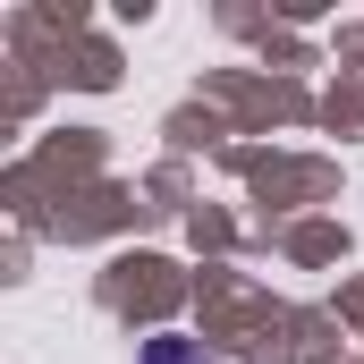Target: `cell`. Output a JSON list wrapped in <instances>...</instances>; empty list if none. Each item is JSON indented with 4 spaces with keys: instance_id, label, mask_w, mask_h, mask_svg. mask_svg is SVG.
Listing matches in <instances>:
<instances>
[{
    "instance_id": "6da1fadb",
    "label": "cell",
    "mask_w": 364,
    "mask_h": 364,
    "mask_svg": "<svg viewBox=\"0 0 364 364\" xmlns=\"http://www.w3.org/2000/svg\"><path fill=\"white\" fill-rule=\"evenodd\" d=\"M153 364H195V356H186L178 339H161V348H153Z\"/></svg>"
}]
</instances>
